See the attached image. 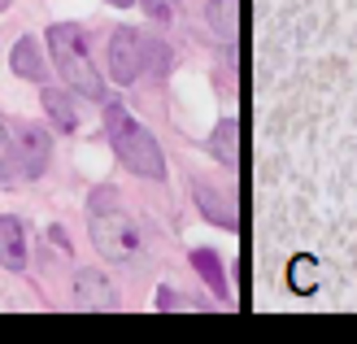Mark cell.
<instances>
[{
  "label": "cell",
  "mask_w": 357,
  "mask_h": 344,
  "mask_svg": "<svg viewBox=\"0 0 357 344\" xmlns=\"http://www.w3.org/2000/svg\"><path fill=\"white\" fill-rule=\"evenodd\" d=\"M87 227H92V244L109 262H135L139 257V231L122 209L118 188H96L87 196Z\"/></svg>",
  "instance_id": "obj_1"
},
{
  "label": "cell",
  "mask_w": 357,
  "mask_h": 344,
  "mask_svg": "<svg viewBox=\"0 0 357 344\" xmlns=\"http://www.w3.org/2000/svg\"><path fill=\"white\" fill-rule=\"evenodd\" d=\"M105 131H109V140H114L118 161H122L131 174L166 179V157H162V149H157L153 131H149L144 122H135L122 100H109V105H105Z\"/></svg>",
  "instance_id": "obj_2"
},
{
  "label": "cell",
  "mask_w": 357,
  "mask_h": 344,
  "mask_svg": "<svg viewBox=\"0 0 357 344\" xmlns=\"http://www.w3.org/2000/svg\"><path fill=\"white\" fill-rule=\"evenodd\" d=\"M48 48H52V66L61 70V79L75 87L79 96H87V100H105V79H100V70L92 66V57H87L83 31H79V27L52 22V27H48Z\"/></svg>",
  "instance_id": "obj_3"
},
{
  "label": "cell",
  "mask_w": 357,
  "mask_h": 344,
  "mask_svg": "<svg viewBox=\"0 0 357 344\" xmlns=\"http://www.w3.org/2000/svg\"><path fill=\"white\" fill-rule=\"evenodd\" d=\"M144 70H149V61H144V35L131 31V27H118L109 35V75H114V83L131 87Z\"/></svg>",
  "instance_id": "obj_4"
},
{
  "label": "cell",
  "mask_w": 357,
  "mask_h": 344,
  "mask_svg": "<svg viewBox=\"0 0 357 344\" xmlns=\"http://www.w3.org/2000/svg\"><path fill=\"white\" fill-rule=\"evenodd\" d=\"M13 153H17V166H22V174L40 179V174L48 170V157H52V135H48V126L22 122V126H17V140H13Z\"/></svg>",
  "instance_id": "obj_5"
},
{
  "label": "cell",
  "mask_w": 357,
  "mask_h": 344,
  "mask_svg": "<svg viewBox=\"0 0 357 344\" xmlns=\"http://www.w3.org/2000/svg\"><path fill=\"white\" fill-rule=\"evenodd\" d=\"M75 305L79 310H118V292L109 275H100V270H79L75 275Z\"/></svg>",
  "instance_id": "obj_6"
},
{
  "label": "cell",
  "mask_w": 357,
  "mask_h": 344,
  "mask_svg": "<svg viewBox=\"0 0 357 344\" xmlns=\"http://www.w3.org/2000/svg\"><path fill=\"white\" fill-rule=\"evenodd\" d=\"M209 153L218 157L222 166H240V161H244V126H240V118H227V122L213 126Z\"/></svg>",
  "instance_id": "obj_7"
},
{
  "label": "cell",
  "mask_w": 357,
  "mask_h": 344,
  "mask_svg": "<svg viewBox=\"0 0 357 344\" xmlns=\"http://www.w3.org/2000/svg\"><path fill=\"white\" fill-rule=\"evenodd\" d=\"M205 22H209V31L218 35L222 44H236L240 40V22H244V5L240 0H209Z\"/></svg>",
  "instance_id": "obj_8"
},
{
  "label": "cell",
  "mask_w": 357,
  "mask_h": 344,
  "mask_svg": "<svg viewBox=\"0 0 357 344\" xmlns=\"http://www.w3.org/2000/svg\"><path fill=\"white\" fill-rule=\"evenodd\" d=\"M9 66H13V75H17V79L48 83V61H44V52H40V44H35L31 35H22V40L13 44V52H9Z\"/></svg>",
  "instance_id": "obj_9"
},
{
  "label": "cell",
  "mask_w": 357,
  "mask_h": 344,
  "mask_svg": "<svg viewBox=\"0 0 357 344\" xmlns=\"http://www.w3.org/2000/svg\"><path fill=\"white\" fill-rule=\"evenodd\" d=\"M0 266H9V270L26 266V227L13 214H0Z\"/></svg>",
  "instance_id": "obj_10"
},
{
  "label": "cell",
  "mask_w": 357,
  "mask_h": 344,
  "mask_svg": "<svg viewBox=\"0 0 357 344\" xmlns=\"http://www.w3.org/2000/svg\"><path fill=\"white\" fill-rule=\"evenodd\" d=\"M192 192H196V205H201V214H205L209 223H218V227H227V231H240V209L231 205L222 192H213L209 184H196Z\"/></svg>",
  "instance_id": "obj_11"
},
{
  "label": "cell",
  "mask_w": 357,
  "mask_h": 344,
  "mask_svg": "<svg viewBox=\"0 0 357 344\" xmlns=\"http://www.w3.org/2000/svg\"><path fill=\"white\" fill-rule=\"evenodd\" d=\"M192 266H196V275L209 283V292L218 297V301H227V297H231V292H227V279H222V262H218V253L196 248V253H192Z\"/></svg>",
  "instance_id": "obj_12"
},
{
  "label": "cell",
  "mask_w": 357,
  "mask_h": 344,
  "mask_svg": "<svg viewBox=\"0 0 357 344\" xmlns=\"http://www.w3.org/2000/svg\"><path fill=\"white\" fill-rule=\"evenodd\" d=\"M44 110H48V118H52L57 131H75V126H79L75 100H70L66 92H57V87H44Z\"/></svg>",
  "instance_id": "obj_13"
},
{
  "label": "cell",
  "mask_w": 357,
  "mask_h": 344,
  "mask_svg": "<svg viewBox=\"0 0 357 344\" xmlns=\"http://www.w3.org/2000/svg\"><path fill=\"white\" fill-rule=\"evenodd\" d=\"M318 275V266H314V257H310V253H296V257L288 262V287H292V292H314V279Z\"/></svg>",
  "instance_id": "obj_14"
},
{
  "label": "cell",
  "mask_w": 357,
  "mask_h": 344,
  "mask_svg": "<svg viewBox=\"0 0 357 344\" xmlns=\"http://www.w3.org/2000/svg\"><path fill=\"white\" fill-rule=\"evenodd\" d=\"M22 166H17V153H13V140H9V126L0 122V188H13Z\"/></svg>",
  "instance_id": "obj_15"
},
{
  "label": "cell",
  "mask_w": 357,
  "mask_h": 344,
  "mask_svg": "<svg viewBox=\"0 0 357 344\" xmlns=\"http://www.w3.org/2000/svg\"><path fill=\"white\" fill-rule=\"evenodd\" d=\"M139 5H144V13L153 17V22H170V0H139Z\"/></svg>",
  "instance_id": "obj_16"
},
{
  "label": "cell",
  "mask_w": 357,
  "mask_h": 344,
  "mask_svg": "<svg viewBox=\"0 0 357 344\" xmlns=\"http://www.w3.org/2000/svg\"><path fill=\"white\" fill-rule=\"evenodd\" d=\"M157 305H162V310H170V305H178V297L170 292V287H162V292H157Z\"/></svg>",
  "instance_id": "obj_17"
},
{
  "label": "cell",
  "mask_w": 357,
  "mask_h": 344,
  "mask_svg": "<svg viewBox=\"0 0 357 344\" xmlns=\"http://www.w3.org/2000/svg\"><path fill=\"white\" fill-rule=\"evenodd\" d=\"M48 235H52V240H57V248H61V253H70V240H66V231H61V227H52Z\"/></svg>",
  "instance_id": "obj_18"
},
{
  "label": "cell",
  "mask_w": 357,
  "mask_h": 344,
  "mask_svg": "<svg viewBox=\"0 0 357 344\" xmlns=\"http://www.w3.org/2000/svg\"><path fill=\"white\" fill-rule=\"evenodd\" d=\"M114 5H131V0H114Z\"/></svg>",
  "instance_id": "obj_19"
},
{
  "label": "cell",
  "mask_w": 357,
  "mask_h": 344,
  "mask_svg": "<svg viewBox=\"0 0 357 344\" xmlns=\"http://www.w3.org/2000/svg\"><path fill=\"white\" fill-rule=\"evenodd\" d=\"M0 9H5V0H0Z\"/></svg>",
  "instance_id": "obj_20"
}]
</instances>
